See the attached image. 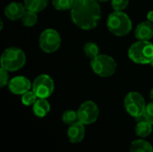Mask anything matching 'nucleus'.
<instances>
[{
    "label": "nucleus",
    "instance_id": "nucleus-1",
    "mask_svg": "<svg viewBox=\"0 0 153 152\" xmlns=\"http://www.w3.org/2000/svg\"><path fill=\"white\" fill-rule=\"evenodd\" d=\"M101 11L97 0H75L71 8V18L82 30L94 29L100 19Z\"/></svg>",
    "mask_w": 153,
    "mask_h": 152
},
{
    "label": "nucleus",
    "instance_id": "nucleus-2",
    "mask_svg": "<svg viewBox=\"0 0 153 152\" xmlns=\"http://www.w3.org/2000/svg\"><path fill=\"white\" fill-rule=\"evenodd\" d=\"M107 25L110 32L118 37L127 35L133 28L132 21L123 11H114L109 14Z\"/></svg>",
    "mask_w": 153,
    "mask_h": 152
},
{
    "label": "nucleus",
    "instance_id": "nucleus-3",
    "mask_svg": "<svg viewBox=\"0 0 153 152\" xmlns=\"http://www.w3.org/2000/svg\"><path fill=\"white\" fill-rule=\"evenodd\" d=\"M129 58L136 64L147 65L153 62V44L149 40H139L128 49Z\"/></svg>",
    "mask_w": 153,
    "mask_h": 152
},
{
    "label": "nucleus",
    "instance_id": "nucleus-4",
    "mask_svg": "<svg viewBox=\"0 0 153 152\" xmlns=\"http://www.w3.org/2000/svg\"><path fill=\"white\" fill-rule=\"evenodd\" d=\"M26 62L24 52L18 47H8L1 56V67L8 72L18 71L23 67Z\"/></svg>",
    "mask_w": 153,
    "mask_h": 152
},
{
    "label": "nucleus",
    "instance_id": "nucleus-5",
    "mask_svg": "<svg viewBox=\"0 0 153 152\" xmlns=\"http://www.w3.org/2000/svg\"><path fill=\"white\" fill-rule=\"evenodd\" d=\"M91 66L97 75L101 77H109L116 73L117 62L110 56L99 55L95 58L91 59Z\"/></svg>",
    "mask_w": 153,
    "mask_h": 152
},
{
    "label": "nucleus",
    "instance_id": "nucleus-6",
    "mask_svg": "<svg viewBox=\"0 0 153 152\" xmlns=\"http://www.w3.org/2000/svg\"><path fill=\"white\" fill-rule=\"evenodd\" d=\"M125 108L126 112L134 118L143 117L147 104L144 98L136 91L129 92L125 98Z\"/></svg>",
    "mask_w": 153,
    "mask_h": 152
},
{
    "label": "nucleus",
    "instance_id": "nucleus-7",
    "mask_svg": "<svg viewBox=\"0 0 153 152\" xmlns=\"http://www.w3.org/2000/svg\"><path fill=\"white\" fill-rule=\"evenodd\" d=\"M61 45L59 33L54 29H46L39 36V47L45 53L56 52Z\"/></svg>",
    "mask_w": 153,
    "mask_h": 152
},
{
    "label": "nucleus",
    "instance_id": "nucleus-8",
    "mask_svg": "<svg viewBox=\"0 0 153 152\" xmlns=\"http://www.w3.org/2000/svg\"><path fill=\"white\" fill-rule=\"evenodd\" d=\"M78 121L85 125L95 123L100 115V109L98 105L91 100L83 102L77 110Z\"/></svg>",
    "mask_w": 153,
    "mask_h": 152
},
{
    "label": "nucleus",
    "instance_id": "nucleus-9",
    "mask_svg": "<svg viewBox=\"0 0 153 152\" xmlns=\"http://www.w3.org/2000/svg\"><path fill=\"white\" fill-rule=\"evenodd\" d=\"M55 84L48 74L39 75L32 83V90L39 99H48L54 91Z\"/></svg>",
    "mask_w": 153,
    "mask_h": 152
},
{
    "label": "nucleus",
    "instance_id": "nucleus-10",
    "mask_svg": "<svg viewBox=\"0 0 153 152\" xmlns=\"http://www.w3.org/2000/svg\"><path fill=\"white\" fill-rule=\"evenodd\" d=\"M8 88L13 94L23 95L32 88V84L28 78L24 76H16L9 81Z\"/></svg>",
    "mask_w": 153,
    "mask_h": 152
},
{
    "label": "nucleus",
    "instance_id": "nucleus-11",
    "mask_svg": "<svg viewBox=\"0 0 153 152\" xmlns=\"http://www.w3.org/2000/svg\"><path fill=\"white\" fill-rule=\"evenodd\" d=\"M85 136V125L80 121L75 122L74 124L69 125L67 130V137L72 143L81 142Z\"/></svg>",
    "mask_w": 153,
    "mask_h": 152
},
{
    "label": "nucleus",
    "instance_id": "nucleus-12",
    "mask_svg": "<svg viewBox=\"0 0 153 152\" xmlns=\"http://www.w3.org/2000/svg\"><path fill=\"white\" fill-rule=\"evenodd\" d=\"M25 11L26 8L24 4L19 2H12L4 8V15L11 21H17L22 19Z\"/></svg>",
    "mask_w": 153,
    "mask_h": 152
},
{
    "label": "nucleus",
    "instance_id": "nucleus-13",
    "mask_svg": "<svg viewBox=\"0 0 153 152\" xmlns=\"http://www.w3.org/2000/svg\"><path fill=\"white\" fill-rule=\"evenodd\" d=\"M136 39L139 40H149L153 38V22H143L137 25L134 31Z\"/></svg>",
    "mask_w": 153,
    "mask_h": 152
},
{
    "label": "nucleus",
    "instance_id": "nucleus-14",
    "mask_svg": "<svg viewBox=\"0 0 153 152\" xmlns=\"http://www.w3.org/2000/svg\"><path fill=\"white\" fill-rule=\"evenodd\" d=\"M32 110L35 116L38 117L46 116L50 111V104L47 99H38L32 105Z\"/></svg>",
    "mask_w": 153,
    "mask_h": 152
},
{
    "label": "nucleus",
    "instance_id": "nucleus-15",
    "mask_svg": "<svg viewBox=\"0 0 153 152\" xmlns=\"http://www.w3.org/2000/svg\"><path fill=\"white\" fill-rule=\"evenodd\" d=\"M152 133V125L146 119L141 120L135 126V133L140 138H146Z\"/></svg>",
    "mask_w": 153,
    "mask_h": 152
},
{
    "label": "nucleus",
    "instance_id": "nucleus-16",
    "mask_svg": "<svg viewBox=\"0 0 153 152\" xmlns=\"http://www.w3.org/2000/svg\"><path fill=\"white\" fill-rule=\"evenodd\" d=\"M130 152H153V147L150 142L142 138L131 143Z\"/></svg>",
    "mask_w": 153,
    "mask_h": 152
},
{
    "label": "nucleus",
    "instance_id": "nucleus-17",
    "mask_svg": "<svg viewBox=\"0 0 153 152\" xmlns=\"http://www.w3.org/2000/svg\"><path fill=\"white\" fill-rule=\"evenodd\" d=\"M23 4L26 10L39 13L48 6V0H24Z\"/></svg>",
    "mask_w": 153,
    "mask_h": 152
},
{
    "label": "nucleus",
    "instance_id": "nucleus-18",
    "mask_svg": "<svg viewBox=\"0 0 153 152\" xmlns=\"http://www.w3.org/2000/svg\"><path fill=\"white\" fill-rule=\"evenodd\" d=\"M38 21V16L37 13L26 10L23 16L22 17V22L24 26L26 27H31L37 23Z\"/></svg>",
    "mask_w": 153,
    "mask_h": 152
},
{
    "label": "nucleus",
    "instance_id": "nucleus-19",
    "mask_svg": "<svg viewBox=\"0 0 153 152\" xmlns=\"http://www.w3.org/2000/svg\"><path fill=\"white\" fill-rule=\"evenodd\" d=\"M84 50V54L91 59L95 58L96 56H98L100 54V48L98 47V45L94 42H88L84 45L83 47Z\"/></svg>",
    "mask_w": 153,
    "mask_h": 152
},
{
    "label": "nucleus",
    "instance_id": "nucleus-20",
    "mask_svg": "<svg viewBox=\"0 0 153 152\" xmlns=\"http://www.w3.org/2000/svg\"><path fill=\"white\" fill-rule=\"evenodd\" d=\"M62 121L65 125H71L78 121V115L77 112L74 110H66L62 115Z\"/></svg>",
    "mask_w": 153,
    "mask_h": 152
},
{
    "label": "nucleus",
    "instance_id": "nucleus-21",
    "mask_svg": "<svg viewBox=\"0 0 153 152\" xmlns=\"http://www.w3.org/2000/svg\"><path fill=\"white\" fill-rule=\"evenodd\" d=\"M74 0H53L52 4L55 9L58 11H65V10H71Z\"/></svg>",
    "mask_w": 153,
    "mask_h": 152
},
{
    "label": "nucleus",
    "instance_id": "nucleus-22",
    "mask_svg": "<svg viewBox=\"0 0 153 152\" xmlns=\"http://www.w3.org/2000/svg\"><path fill=\"white\" fill-rule=\"evenodd\" d=\"M37 99H38V96L33 90H29L25 92L23 95H22V102L25 106L33 105Z\"/></svg>",
    "mask_w": 153,
    "mask_h": 152
},
{
    "label": "nucleus",
    "instance_id": "nucleus-23",
    "mask_svg": "<svg viewBox=\"0 0 153 152\" xmlns=\"http://www.w3.org/2000/svg\"><path fill=\"white\" fill-rule=\"evenodd\" d=\"M129 4V0H111L114 11H124Z\"/></svg>",
    "mask_w": 153,
    "mask_h": 152
},
{
    "label": "nucleus",
    "instance_id": "nucleus-24",
    "mask_svg": "<svg viewBox=\"0 0 153 152\" xmlns=\"http://www.w3.org/2000/svg\"><path fill=\"white\" fill-rule=\"evenodd\" d=\"M143 118L146 119L148 122H150L153 125V100L152 102H150L149 104H147Z\"/></svg>",
    "mask_w": 153,
    "mask_h": 152
},
{
    "label": "nucleus",
    "instance_id": "nucleus-25",
    "mask_svg": "<svg viewBox=\"0 0 153 152\" xmlns=\"http://www.w3.org/2000/svg\"><path fill=\"white\" fill-rule=\"evenodd\" d=\"M8 83H9L8 71L1 67V69H0V86H1V88H4Z\"/></svg>",
    "mask_w": 153,
    "mask_h": 152
},
{
    "label": "nucleus",
    "instance_id": "nucleus-26",
    "mask_svg": "<svg viewBox=\"0 0 153 152\" xmlns=\"http://www.w3.org/2000/svg\"><path fill=\"white\" fill-rule=\"evenodd\" d=\"M147 19L149 22H153V11H150L147 14Z\"/></svg>",
    "mask_w": 153,
    "mask_h": 152
},
{
    "label": "nucleus",
    "instance_id": "nucleus-27",
    "mask_svg": "<svg viewBox=\"0 0 153 152\" xmlns=\"http://www.w3.org/2000/svg\"><path fill=\"white\" fill-rule=\"evenodd\" d=\"M150 98H151L152 100H153V88L152 90H151V92H150Z\"/></svg>",
    "mask_w": 153,
    "mask_h": 152
},
{
    "label": "nucleus",
    "instance_id": "nucleus-28",
    "mask_svg": "<svg viewBox=\"0 0 153 152\" xmlns=\"http://www.w3.org/2000/svg\"><path fill=\"white\" fill-rule=\"evenodd\" d=\"M97 1H99V2H107L108 0H97Z\"/></svg>",
    "mask_w": 153,
    "mask_h": 152
},
{
    "label": "nucleus",
    "instance_id": "nucleus-29",
    "mask_svg": "<svg viewBox=\"0 0 153 152\" xmlns=\"http://www.w3.org/2000/svg\"><path fill=\"white\" fill-rule=\"evenodd\" d=\"M151 65H152V66H153V62H152V64H151Z\"/></svg>",
    "mask_w": 153,
    "mask_h": 152
},
{
    "label": "nucleus",
    "instance_id": "nucleus-30",
    "mask_svg": "<svg viewBox=\"0 0 153 152\" xmlns=\"http://www.w3.org/2000/svg\"><path fill=\"white\" fill-rule=\"evenodd\" d=\"M74 1H75V0H74Z\"/></svg>",
    "mask_w": 153,
    "mask_h": 152
}]
</instances>
